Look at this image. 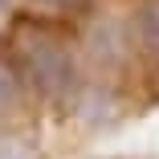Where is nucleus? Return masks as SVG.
Returning a JSON list of instances; mask_svg holds the SVG:
<instances>
[{
    "label": "nucleus",
    "instance_id": "nucleus-1",
    "mask_svg": "<svg viewBox=\"0 0 159 159\" xmlns=\"http://www.w3.org/2000/svg\"><path fill=\"white\" fill-rule=\"evenodd\" d=\"M16 57H20V74L41 98H61L74 86V61L53 33L41 29H25L16 37Z\"/></svg>",
    "mask_w": 159,
    "mask_h": 159
},
{
    "label": "nucleus",
    "instance_id": "nucleus-2",
    "mask_svg": "<svg viewBox=\"0 0 159 159\" xmlns=\"http://www.w3.org/2000/svg\"><path fill=\"white\" fill-rule=\"evenodd\" d=\"M135 41L151 57H159V0H147V4L135 12Z\"/></svg>",
    "mask_w": 159,
    "mask_h": 159
},
{
    "label": "nucleus",
    "instance_id": "nucleus-3",
    "mask_svg": "<svg viewBox=\"0 0 159 159\" xmlns=\"http://www.w3.org/2000/svg\"><path fill=\"white\" fill-rule=\"evenodd\" d=\"M20 66H12V61L0 57V110H8L16 98H20Z\"/></svg>",
    "mask_w": 159,
    "mask_h": 159
},
{
    "label": "nucleus",
    "instance_id": "nucleus-4",
    "mask_svg": "<svg viewBox=\"0 0 159 159\" xmlns=\"http://www.w3.org/2000/svg\"><path fill=\"white\" fill-rule=\"evenodd\" d=\"M33 4L49 8V12H78V8H86V4H90V0H33Z\"/></svg>",
    "mask_w": 159,
    "mask_h": 159
},
{
    "label": "nucleus",
    "instance_id": "nucleus-5",
    "mask_svg": "<svg viewBox=\"0 0 159 159\" xmlns=\"http://www.w3.org/2000/svg\"><path fill=\"white\" fill-rule=\"evenodd\" d=\"M8 4H12V0H0V16H4V12H8Z\"/></svg>",
    "mask_w": 159,
    "mask_h": 159
}]
</instances>
